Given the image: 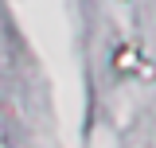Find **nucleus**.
Returning a JSON list of instances; mask_svg holds the SVG:
<instances>
[]
</instances>
